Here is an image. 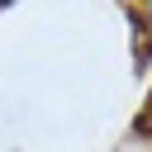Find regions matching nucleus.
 I'll use <instances>...</instances> for the list:
<instances>
[{
	"label": "nucleus",
	"mask_w": 152,
	"mask_h": 152,
	"mask_svg": "<svg viewBox=\"0 0 152 152\" xmlns=\"http://www.w3.org/2000/svg\"><path fill=\"white\" fill-rule=\"evenodd\" d=\"M133 128H138V133H152V95H147V104H142V114H138Z\"/></svg>",
	"instance_id": "1"
}]
</instances>
